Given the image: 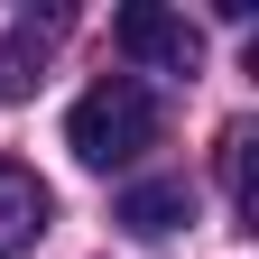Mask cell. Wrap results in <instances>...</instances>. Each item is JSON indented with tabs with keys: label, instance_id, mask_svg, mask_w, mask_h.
Returning <instances> with one entry per match:
<instances>
[{
	"label": "cell",
	"instance_id": "obj_1",
	"mask_svg": "<svg viewBox=\"0 0 259 259\" xmlns=\"http://www.w3.org/2000/svg\"><path fill=\"white\" fill-rule=\"evenodd\" d=\"M157 130H167V111H157V93L139 74H102L93 93H74V111H65V148L83 157V167H130V157L157 148Z\"/></svg>",
	"mask_w": 259,
	"mask_h": 259
},
{
	"label": "cell",
	"instance_id": "obj_2",
	"mask_svg": "<svg viewBox=\"0 0 259 259\" xmlns=\"http://www.w3.org/2000/svg\"><path fill=\"white\" fill-rule=\"evenodd\" d=\"M111 47H120V56H139V65H157V74H194V65H204L194 19L167 10V0H130V10L111 19Z\"/></svg>",
	"mask_w": 259,
	"mask_h": 259
},
{
	"label": "cell",
	"instance_id": "obj_3",
	"mask_svg": "<svg viewBox=\"0 0 259 259\" xmlns=\"http://www.w3.org/2000/svg\"><path fill=\"white\" fill-rule=\"evenodd\" d=\"M47 213H56V204H47V185L28 176L19 157H0V259H19L28 241H37V232H47Z\"/></svg>",
	"mask_w": 259,
	"mask_h": 259
},
{
	"label": "cell",
	"instance_id": "obj_4",
	"mask_svg": "<svg viewBox=\"0 0 259 259\" xmlns=\"http://www.w3.org/2000/svg\"><path fill=\"white\" fill-rule=\"evenodd\" d=\"M120 222H130L139 241H167V232H185V222H194V185H185V176L130 185V194H120Z\"/></svg>",
	"mask_w": 259,
	"mask_h": 259
},
{
	"label": "cell",
	"instance_id": "obj_5",
	"mask_svg": "<svg viewBox=\"0 0 259 259\" xmlns=\"http://www.w3.org/2000/svg\"><path fill=\"white\" fill-rule=\"evenodd\" d=\"M65 37V10H47V19H19L10 28V47H0V102H28L37 93V65H47V47Z\"/></svg>",
	"mask_w": 259,
	"mask_h": 259
},
{
	"label": "cell",
	"instance_id": "obj_6",
	"mask_svg": "<svg viewBox=\"0 0 259 259\" xmlns=\"http://www.w3.org/2000/svg\"><path fill=\"white\" fill-rule=\"evenodd\" d=\"M250 148H259L250 130H222V185H232V213H241V222L259 213V185H250Z\"/></svg>",
	"mask_w": 259,
	"mask_h": 259
}]
</instances>
